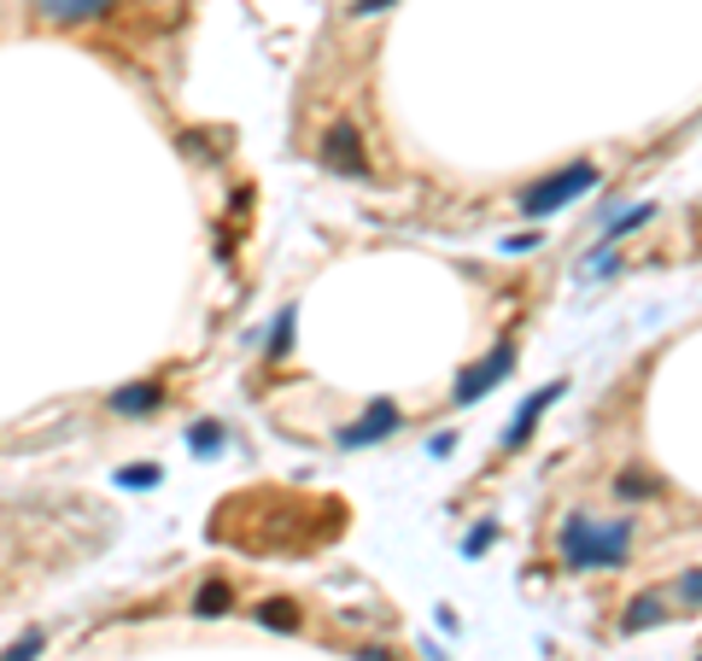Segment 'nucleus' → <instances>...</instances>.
Segmentation results:
<instances>
[{
    "label": "nucleus",
    "mask_w": 702,
    "mask_h": 661,
    "mask_svg": "<svg viewBox=\"0 0 702 661\" xmlns=\"http://www.w3.org/2000/svg\"><path fill=\"white\" fill-rule=\"evenodd\" d=\"M556 545H562V562L574 574H586V568H627L632 521H591V515H568L562 533H556Z\"/></svg>",
    "instance_id": "f257e3e1"
},
{
    "label": "nucleus",
    "mask_w": 702,
    "mask_h": 661,
    "mask_svg": "<svg viewBox=\"0 0 702 661\" xmlns=\"http://www.w3.org/2000/svg\"><path fill=\"white\" fill-rule=\"evenodd\" d=\"M597 182H603V171L597 164H562V171H550V176H539L533 188H522V211L533 217V223H545V217H556V211H568L574 199H586Z\"/></svg>",
    "instance_id": "f03ea898"
},
{
    "label": "nucleus",
    "mask_w": 702,
    "mask_h": 661,
    "mask_svg": "<svg viewBox=\"0 0 702 661\" xmlns=\"http://www.w3.org/2000/svg\"><path fill=\"white\" fill-rule=\"evenodd\" d=\"M509 369H515V340H498L481 363H468V369H463V381H457V404H481L498 381H509Z\"/></svg>",
    "instance_id": "7ed1b4c3"
},
{
    "label": "nucleus",
    "mask_w": 702,
    "mask_h": 661,
    "mask_svg": "<svg viewBox=\"0 0 702 661\" xmlns=\"http://www.w3.org/2000/svg\"><path fill=\"white\" fill-rule=\"evenodd\" d=\"M322 164L334 176H369V153H363V135L351 130V123H334V130L322 135Z\"/></svg>",
    "instance_id": "20e7f679"
},
{
    "label": "nucleus",
    "mask_w": 702,
    "mask_h": 661,
    "mask_svg": "<svg viewBox=\"0 0 702 661\" xmlns=\"http://www.w3.org/2000/svg\"><path fill=\"white\" fill-rule=\"evenodd\" d=\"M399 422H404V410L392 404V399H375L363 410V422H351V427H340V445L345 451H363V445H375V440H386V433H399Z\"/></svg>",
    "instance_id": "39448f33"
},
{
    "label": "nucleus",
    "mask_w": 702,
    "mask_h": 661,
    "mask_svg": "<svg viewBox=\"0 0 702 661\" xmlns=\"http://www.w3.org/2000/svg\"><path fill=\"white\" fill-rule=\"evenodd\" d=\"M30 12H35V24L71 30V24H94V18L117 12V0H30Z\"/></svg>",
    "instance_id": "423d86ee"
},
{
    "label": "nucleus",
    "mask_w": 702,
    "mask_h": 661,
    "mask_svg": "<svg viewBox=\"0 0 702 661\" xmlns=\"http://www.w3.org/2000/svg\"><path fill=\"white\" fill-rule=\"evenodd\" d=\"M562 392H568V381H550L545 392H533V399H522V410H515V422L504 427V445H509V451H522V445L533 440V427L545 422V410H550L556 399H562Z\"/></svg>",
    "instance_id": "0eeeda50"
},
{
    "label": "nucleus",
    "mask_w": 702,
    "mask_h": 661,
    "mask_svg": "<svg viewBox=\"0 0 702 661\" xmlns=\"http://www.w3.org/2000/svg\"><path fill=\"white\" fill-rule=\"evenodd\" d=\"M106 404H112V416H153V410H164V381H135V386H117Z\"/></svg>",
    "instance_id": "6e6552de"
},
{
    "label": "nucleus",
    "mask_w": 702,
    "mask_h": 661,
    "mask_svg": "<svg viewBox=\"0 0 702 661\" xmlns=\"http://www.w3.org/2000/svg\"><path fill=\"white\" fill-rule=\"evenodd\" d=\"M668 591H644V597H632L627 614H621V632H650V627H662L668 621Z\"/></svg>",
    "instance_id": "1a4fd4ad"
},
{
    "label": "nucleus",
    "mask_w": 702,
    "mask_h": 661,
    "mask_svg": "<svg viewBox=\"0 0 702 661\" xmlns=\"http://www.w3.org/2000/svg\"><path fill=\"white\" fill-rule=\"evenodd\" d=\"M252 621L270 627V632H299V609L287 603V597H264V603L252 609Z\"/></svg>",
    "instance_id": "9d476101"
},
{
    "label": "nucleus",
    "mask_w": 702,
    "mask_h": 661,
    "mask_svg": "<svg viewBox=\"0 0 702 661\" xmlns=\"http://www.w3.org/2000/svg\"><path fill=\"white\" fill-rule=\"evenodd\" d=\"M650 217H655V205H632V211H615V217L603 223V240H609V246H621L627 235H638V229H644Z\"/></svg>",
    "instance_id": "9b49d317"
},
{
    "label": "nucleus",
    "mask_w": 702,
    "mask_h": 661,
    "mask_svg": "<svg viewBox=\"0 0 702 661\" xmlns=\"http://www.w3.org/2000/svg\"><path fill=\"white\" fill-rule=\"evenodd\" d=\"M673 603H679V614H702V568H691V574H679L673 580Z\"/></svg>",
    "instance_id": "f8f14e48"
},
{
    "label": "nucleus",
    "mask_w": 702,
    "mask_h": 661,
    "mask_svg": "<svg viewBox=\"0 0 702 661\" xmlns=\"http://www.w3.org/2000/svg\"><path fill=\"white\" fill-rule=\"evenodd\" d=\"M188 445H194V457H217V451L229 445V433H223L217 422H199V427L188 433Z\"/></svg>",
    "instance_id": "ddd939ff"
},
{
    "label": "nucleus",
    "mask_w": 702,
    "mask_h": 661,
    "mask_svg": "<svg viewBox=\"0 0 702 661\" xmlns=\"http://www.w3.org/2000/svg\"><path fill=\"white\" fill-rule=\"evenodd\" d=\"M229 603H235V591L223 586V580L199 586V597H194V609H199V614H229Z\"/></svg>",
    "instance_id": "4468645a"
},
{
    "label": "nucleus",
    "mask_w": 702,
    "mask_h": 661,
    "mask_svg": "<svg viewBox=\"0 0 702 661\" xmlns=\"http://www.w3.org/2000/svg\"><path fill=\"white\" fill-rule=\"evenodd\" d=\"M492 545H498V521H481V527H468V539H463V556H486Z\"/></svg>",
    "instance_id": "2eb2a0df"
},
{
    "label": "nucleus",
    "mask_w": 702,
    "mask_h": 661,
    "mask_svg": "<svg viewBox=\"0 0 702 661\" xmlns=\"http://www.w3.org/2000/svg\"><path fill=\"white\" fill-rule=\"evenodd\" d=\"M158 481H164V474H158L153 463H135V468L117 474V486H130V492H147V486H158Z\"/></svg>",
    "instance_id": "dca6fc26"
},
{
    "label": "nucleus",
    "mask_w": 702,
    "mask_h": 661,
    "mask_svg": "<svg viewBox=\"0 0 702 661\" xmlns=\"http://www.w3.org/2000/svg\"><path fill=\"white\" fill-rule=\"evenodd\" d=\"M615 492H621V498H655V481H650V474H621V481H615Z\"/></svg>",
    "instance_id": "f3484780"
},
{
    "label": "nucleus",
    "mask_w": 702,
    "mask_h": 661,
    "mask_svg": "<svg viewBox=\"0 0 702 661\" xmlns=\"http://www.w3.org/2000/svg\"><path fill=\"white\" fill-rule=\"evenodd\" d=\"M41 644H48L41 632H24V638H18V644H12L7 655H0V661H35V655H41Z\"/></svg>",
    "instance_id": "a211bd4d"
},
{
    "label": "nucleus",
    "mask_w": 702,
    "mask_h": 661,
    "mask_svg": "<svg viewBox=\"0 0 702 661\" xmlns=\"http://www.w3.org/2000/svg\"><path fill=\"white\" fill-rule=\"evenodd\" d=\"M287 345H293V311H281V317H276V334H270V351H276V358H281Z\"/></svg>",
    "instance_id": "6ab92c4d"
},
{
    "label": "nucleus",
    "mask_w": 702,
    "mask_h": 661,
    "mask_svg": "<svg viewBox=\"0 0 702 661\" xmlns=\"http://www.w3.org/2000/svg\"><path fill=\"white\" fill-rule=\"evenodd\" d=\"M451 451H457V433H433L427 440V457H451Z\"/></svg>",
    "instance_id": "aec40b11"
},
{
    "label": "nucleus",
    "mask_w": 702,
    "mask_h": 661,
    "mask_svg": "<svg viewBox=\"0 0 702 661\" xmlns=\"http://www.w3.org/2000/svg\"><path fill=\"white\" fill-rule=\"evenodd\" d=\"M386 7H399V0H351V18H375Z\"/></svg>",
    "instance_id": "412c9836"
},
{
    "label": "nucleus",
    "mask_w": 702,
    "mask_h": 661,
    "mask_svg": "<svg viewBox=\"0 0 702 661\" xmlns=\"http://www.w3.org/2000/svg\"><path fill=\"white\" fill-rule=\"evenodd\" d=\"M533 246H545V235H509L504 252H533Z\"/></svg>",
    "instance_id": "4be33fe9"
},
{
    "label": "nucleus",
    "mask_w": 702,
    "mask_h": 661,
    "mask_svg": "<svg viewBox=\"0 0 702 661\" xmlns=\"http://www.w3.org/2000/svg\"><path fill=\"white\" fill-rule=\"evenodd\" d=\"M358 655H363V661H392V655H386V650H375V644H369V650H358Z\"/></svg>",
    "instance_id": "5701e85b"
}]
</instances>
